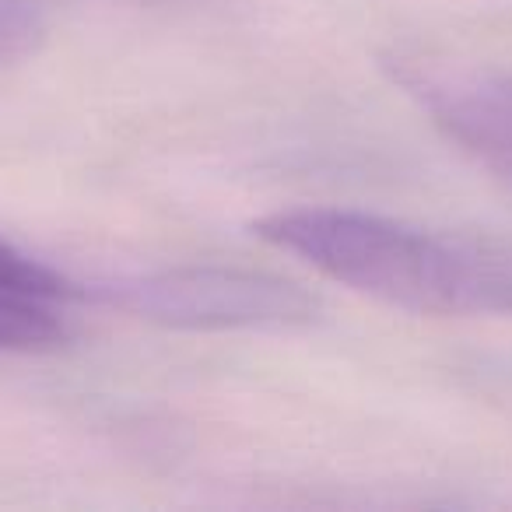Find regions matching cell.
Returning a JSON list of instances; mask_svg holds the SVG:
<instances>
[{
	"label": "cell",
	"mask_w": 512,
	"mask_h": 512,
	"mask_svg": "<svg viewBox=\"0 0 512 512\" xmlns=\"http://www.w3.org/2000/svg\"><path fill=\"white\" fill-rule=\"evenodd\" d=\"M253 235L404 313L512 316V235L432 232L348 207L274 211Z\"/></svg>",
	"instance_id": "cell-1"
},
{
	"label": "cell",
	"mask_w": 512,
	"mask_h": 512,
	"mask_svg": "<svg viewBox=\"0 0 512 512\" xmlns=\"http://www.w3.org/2000/svg\"><path fill=\"white\" fill-rule=\"evenodd\" d=\"M67 337L64 302L0 288V355H39L67 344Z\"/></svg>",
	"instance_id": "cell-4"
},
{
	"label": "cell",
	"mask_w": 512,
	"mask_h": 512,
	"mask_svg": "<svg viewBox=\"0 0 512 512\" xmlns=\"http://www.w3.org/2000/svg\"><path fill=\"white\" fill-rule=\"evenodd\" d=\"M43 39V22L25 8H4L0 4V64L32 53Z\"/></svg>",
	"instance_id": "cell-6"
},
{
	"label": "cell",
	"mask_w": 512,
	"mask_h": 512,
	"mask_svg": "<svg viewBox=\"0 0 512 512\" xmlns=\"http://www.w3.org/2000/svg\"><path fill=\"white\" fill-rule=\"evenodd\" d=\"M432 123L481 169L512 186V74L414 85Z\"/></svg>",
	"instance_id": "cell-3"
},
{
	"label": "cell",
	"mask_w": 512,
	"mask_h": 512,
	"mask_svg": "<svg viewBox=\"0 0 512 512\" xmlns=\"http://www.w3.org/2000/svg\"><path fill=\"white\" fill-rule=\"evenodd\" d=\"M0 288H15V292H29L39 299H53V302H74L81 299L78 285L67 281L60 271L46 267L43 260L29 256L25 249H18L11 239L0 235Z\"/></svg>",
	"instance_id": "cell-5"
},
{
	"label": "cell",
	"mask_w": 512,
	"mask_h": 512,
	"mask_svg": "<svg viewBox=\"0 0 512 512\" xmlns=\"http://www.w3.org/2000/svg\"><path fill=\"white\" fill-rule=\"evenodd\" d=\"M106 306L172 330H285L320 316L302 285L246 267H172L99 288Z\"/></svg>",
	"instance_id": "cell-2"
}]
</instances>
